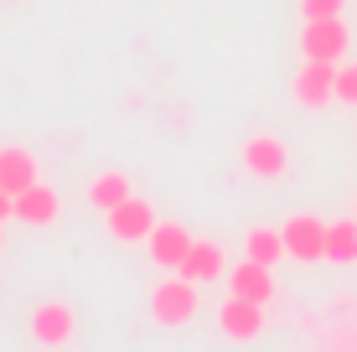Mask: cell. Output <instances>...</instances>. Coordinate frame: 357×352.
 I'll list each match as a JSON object with an SVG mask.
<instances>
[{"instance_id":"obj_1","label":"cell","mask_w":357,"mask_h":352,"mask_svg":"<svg viewBox=\"0 0 357 352\" xmlns=\"http://www.w3.org/2000/svg\"><path fill=\"white\" fill-rule=\"evenodd\" d=\"M151 316L161 326H187L197 316V280H187V275L161 280V285H155V296H151Z\"/></svg>"},{"instance_id":"obj_2","label":"cell","mask_w":357,"mask_h":352,"mask_svg":"<svg viewBox=\"0 0 357 352\" xmlns=\"http://www.w3.org/2000/svg\"><path fill=\"white\" fill-rule=\"evenodd\" d=\"M331 99H337V63L305 57V68L295 72V104L301 109H326Z\"/></svg>"},{"instance_id":"obj_3","label":"cell","mask_w":357,"mask_h":352,"mask_svg":"<svg viewBox=\"0 0 357 352\" xmlns=\"http://www.w3.org/2000/svg\"><path fill=\"white\" fill-rule=\"evenodd\" d=\"M280 238H285V254H290V259H301V264L326 259V223H321V217H311V213L290 217V223L280 228Z\"/></svg>"},{"instance_id":"obj_4","label":"cell","mask_w":357,"mask_h":352,"mask_svg":"<svg viewBox=\"0 0 357 352\" xmlns=\"http://www.w3.org/2000/svg\"><path fill=\"white\" fill-rule=\"evenodd\" d=\"M301 47H305V57L342 63V57H347V47H352V36H347V26H342V16H321V21H305Z\"/></svg>"},{"instance_id":"obj_5","label":"cell","mask_w":357,"mask_h":352,"mask_svg":"<svg viewBox=\"0 0 357 352\" xmlns=\"http://www.w3.org/2000/svg\"><path fill=\"white\" fill-rule=\"evenodd\" d=\"M26 332H31L36 347H63V342H73V332H78V316H73V306H63V300H47V306L31 311Z\"/></svg>"},{"instance_id":"obj_6","label":"cell","mask_w":357,"mask_h":352,"mask_svg":"<svg viewBox=\"0 0 357 352\" xmlns=\"http://www.w3.org/2000/svg\"><path fill=\"white\" fill-rule=\"evenodd\" d=\"M109 234L119 238V244H140V238H151V228H155V208L151 202H140V197H125L119 208H109Z\"/></svg>"},{"instance_id":"obj_7","label":"cell","mask_w":357,"mask_h":352,"mask_svg":"<svg viewBox=\"0 0 357 352\" xmlns=\"http://www.w3.org/2000/svg\"><path fill=\"white\" fill-rule=\"evenodd\" d=\"M243 166L254 176H285L290 171V151L280 135H249L243 140Z\"/></svg>"},{"instance_id":"obj_8","label":"cell","mask_w":357,"mask_h":352,"mask_svg":"<svg viewBox=\"0 0 357 352\" xmlns=\"http://www.w3.org/2000/svg\"><path fill=\"white\" fill-rule=\"evenodd\" d=\"M218 321H223V332L233 342H254V337L264 332V306L259 300H243V296H228L223 311H218Z\"/></svg>"},{"instance_id":"obj_9","label":"cell","mask_w":357,"mask_h":352,"mask_svg":"<svg viewBox=\"0 0 357 352\" xmlns=\"http://www.w3.org/2000/svg\"><path fill=\"white\" fill-rule=\"evenodd\" d=\"M57 213H63V202H57V192L42 187V181H31L26 192H16V217L21 223L47 228V223H57Z\"/></svg>"},{"instance_id":"obj_10","label":"cell","mask_w":357,"mask_h":352,"mask_svg":"<svg viewBox=\"0 0 357 352\" xmlns=\"http://www.w3.org/2000/svg\"><path fill=\"white\" fill-rule=\"evenodd\" d=\"M145 244H151V259H155V264L181 270V259H187V249H192V234H187L181 223H155Z\"/></svg>"},{"instance_id":"obj_11","label":"cell","mask_w":357,"mask_h":352,"mask_svg":"<svg viewBox=\"0 0 357 352\" xmlns=\"http://www.w3.org/2000/svg\"><path fill=\"white\" fill-rule=\"evenodd\" d=\"M228 285H233V296H243V300H264L275 296V280H269V264H259V259H249L243 254V264H233L228 270Z\"/></svg>"},{"instance_id":"obj_12","label":"cell","mask_w":357,"mask_h":352,"mask_svg":"<svg viewBox=\"0 0 357 352\" xmlns=\"http://www.w3.org/2000/svg\"><path fill=\"white\" fill-rule=\"evenodd\" d=\"M36 181V161H31V151H21V145H6L0 151V187L16 197V192H26Z\"/></svg>"},{"instance_id":"obj_13","label":"cell","mask_w":357,"mask_h":352,"mask_svg":"<svg viewBox=\"0 0 357 352\" xmlns=\"http://www.w3.org/2000/svg\"><path fill=\"white\" fill-rule=\"evenodd\" d=\"M181 275H187V280H197V285L218 280V275H223V249L207 244V238H192L187 259H181Z\"/></svg>"},{"instance_id":"obj_14","label":"cell","mask_w":357,"mask_h":352,"mask_svg":"<svg viewBox=\"0 0 357 352\" xmlns=\"http://www.w3.org/2000/svg\"><path fill=\"white\" fill-rule=\"evenodd\" d=\"M125 197H135V192H130V176H125V171H98V176L89 181V202H93L98 213L119 208Z\"/></svg>"},{"instance_id":"obj_15","label":"cell","mask_w":357,"mask_h":352,"mask_svg":"<svg viewBox=\"0 0 357 352\" xmlns=\"http://www.w3.org/2000/svg\"><path fill=\"white\" fill-rule=\"evenodd\" d=\"M326 259H337V264H357V217L326 223Z\"/></svg>"},{"instance_id":"obj_16","label":"cell","mask_w":357,"mask_h":352,"mask_svg":"<svg viewBox=\"0 0 357 352\" xmlns=\"http://www.w3.org/2000/svg\"><path fill=\"white\" fill-rule=\"evenodd\" d=\"M243 254L259 264H275L280 254H285V238H280V228H254L249 238H243Z\"/></svg>"},{"instance_id":"obj_17","label":"cell","mask_w":357,"mask_h":352,"mask_svg":"<svg viewBox=\"0 0 357 352\" xmlns=\"http://www.w3.org/2000/svg\"><path fill=\"white\" fill-rule=\"evenodd\" d=\"M337 104H357V63H337Z\"/></svg>"},{"instance_id":"obj_18","label":"cell","mask_w":357,"mask_h":352,"mask_svg":"<svg viewBox=\"0 0 357 352\" xmlns=\"http://www.w3.org/2000/svg\"><path fill=\"white\" fill-rule=\"evenodd\" d=\"M342 6H347V0H301L305 21H321V16H342Z\"/></svg>"},{"instance_id":"obj_19","label":"cell","mask_w":357,"mask_h":352,"mask_svg":"<svg viewBox=\"0 0 357 352\" xmlns=\"http://www.w3.org/2000/svg\"><path fill=\"white\" fill-rule=\"evenodd\" d=\"M6 217H16V197H10V192L0 187V223H6Z\"/></svg>"},{"instance_id":"obj_20","label":"cell","mask_w":357,"mask_h":352,"mask_svg":"<svg viewBox=\"0 0 357 352\" xmlns=\"http://www.w3.org/2000/svg\"><path fill=\"white\" fill-rule=\"evenodd\" d=\"M0 244H6V238H0Z\"/></svg>"}]
</instances>
